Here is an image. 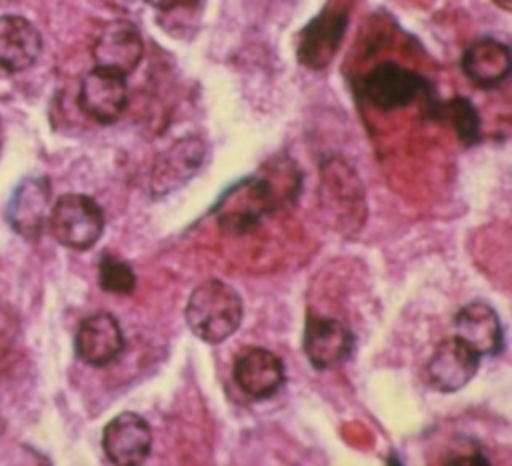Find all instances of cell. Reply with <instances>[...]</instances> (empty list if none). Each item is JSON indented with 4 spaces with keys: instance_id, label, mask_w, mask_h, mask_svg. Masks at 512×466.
<instances>
[{
    "instance_id": "d6986e66",
    "label": "cell",
    "mask_w": 512,
    "mask_h": 466,
    "mask_svg": "<svg viewBox=\"0 0 512 466\" xmlns=\"http://www.w3.org/2000/svg\"><path fill=\"white\" fill-rule=\"evenodd\" d=\"M430 112H432V116L448 120L462 144L472 146L480 140V128H482L480 114L468 98L454 96L448 102L434 104Z\"/></svg>"
},
{
    "instance_id": "e0dca14e",
    "label": "cell",
    "mask_w": 512,
    "mask_h": 466,
    "mask_svg": "<svg viewBox=\"0 0 512 466\" xmlns=\"http://www.w3.org/2000/svg\"><path fill=\"white\" fill-rule=\"evenodd\" d=\"M42 52L38 28L18 14L0 16V68L6 72L28 70Z\"/></svg>"
},
{
    "instance_id": "5b68a950",
    "label": "cell",
    "mask_w": 512,
    "mask_h": 466,
    "mask_svg": "<svg viewBox=\"0 0 512 466\" xmlns=\"http://www.w3.org/2000/svg\"><path fill=\"white\" fill-rule=\"evenodd\" d=\"M302 350L316 370H334L352 356L354 334L342 320L310 312L304 324Z\"/></svg>"
},
{
    "instance_id": "44dd1931",
    "label": "cell",
    "mask_w": 512,
    "mask_h": 466,
    "mask_svg": "<svg viewBox=\"0 0 512 466\" xmlns=\"http://www.w3.org/2000/svg\"><path fill=\"white\" fill-rule=\"evenodd\" d=\"M150 6H154L156 10L168 12V10H176V8H184L194 4V0H148Z\"/></svg>"
},
{
    "instance_id": "ac0fdd59",
    "label": "cell",
    "mask_w": 512,
    "mask_h": 466,
    "mask_svg": "<svg viewBox=\"0 0 512 466\" xmlns=\"http://www.w3.org/2000/svg\"><path fill=\"white\" fill-rule=\"evenodd\" d=\"M322 190L324 202L334 212L336 208H346L348 218L360 216L364 220V192L354 170L342 158H330L322 164Z\"/></svg>"
},
{
    "instance_id": "ffe728a7",
    "label": "cell",
    "mask_w": 512,
    "mask_h": 466,
    "mask_svg": "<svg viewBox=\"0 0 512 466\" xmlns=\"http://www.w3.org/2000/svg\"><path fill=\"white\" fill-rule=\"evenodd\" d=\"M98 284L104 292L128 296L136 288V274L122 258L114 254H104L98 262Z\"/></svg>"
},
{
    "instance_id": "ba28073f",
    "label": "cell",
    "mask_w": 512,
    "mask_h": 466,
    "mask_svg": "<svg viewBox=\"0 0 512 466\" xmlns=\"http://www.w3.org/2000/svg\"><path fill=\"white\" fill-rule=\"evenodd\" d=\"M348 14L338 8H326L318 16H314L298 36V60L302 66L310 70L326 68L346 34Z\"/></svg>"
},
{
    "instance_id": "9a60e30c",
    "label": "cell",
    "mask_w": 512,
    "mask_h": 466,
    "mask_svg": "<svg viewBox=\"0 0 512 466\" xmlns=\"http://www.w3.org/2000/svg\"><path fill=\"white\" fill-rule=\"evenodd\" d=\"M454 336L470 346L480 358L496 356L504 348V328L500 316L486 302H470L454 316Z\"/></svg>"
},
{
    "instance_id": "277c9868",
    "label": "cell",
    "mask_w": 512,
    "mask_h": 466,
    "mask_svg": "<svg viewBox=\"0 0 512 466\" xmlns=\"http://www.w3.org/2000/svg\"><path fill=\"white\" fill-rule=\"evenodd\" d=\"M360 92L374 108L390 112L412 104L418 96L430 98V84L396 62H380L362 78Z\"/></svg>"
},
{
    "instance_id": "7402d4cb",
    "label": "cell",
    "mask_w": 512,
    "mask_h": 466,
    "mask_svg": "<svg viewBox=\"0 0 512 466\" xmlns=\"http://www.w3.org/2000/svg\"><path fill=\"white\" fill-rule=\"evenodd\" d=\"M494 4H498L502 10H510L512 8V0H494Z\"/></svg>"
},
{
    "instance_id": "7a4b0ae2",
    "label": "cell",
    "mask_w": 512,
    "mask_h": 466,
    "mask_svg": "<svg viewBox=\"0 0 512 466\" xmlns=\"http://www.w3.org/2000/svg\"><path fill=\"white\" fill-rule=\"evenodd\" d=\"M184 316L196 338L206 344H220L240 328L244 304L236 288L210 278L190 292Z\"/></svg>"
},
{
    "instance_id": "4fadbf2b",
    "label": "cell",
    "mask_w": 512,
    "mask_h": 466,
    "mask_svg": "<svg viewBox=\"0 0 512 466\" xmlns=\"http://www.w3.org/2000/svg\"><path fill=\"white\" fill-rule=\"evenodd\" d=\"M78 358L88 366H108L124 350V334L120 322L110 312L86 316L74 338Z\"/></svg>"
},
{
    "instance_id": "2e32d148",
    "label": "cell",
    "mask_w": 512,
    "mask_h": 466,
    "mask_svg": "<svg viewBox=\"0 0 512 466\" xmlns=\"http://www.w3.org/2000/svg\"><path fill=\"white\" fill-rule=\"evenodd\" d=\"M460 68L476 88H498L512 68L510 48L496 38H478L464 50Z\"/></svg>"
},
{
    "instance_id": "8992f818",
    "label": "cell",
    "mask_w": 512,
    "mask_h": 466,
    "mask_svg": "<svg viewBox=\"0 0 512 466\" xmlns=\"http://www.w3.org/2000/svg\"><path fill=\"white\" fill-rule=\"evenodd\" d=\"M206 144L198 136L178 138L172 146L160 152L150 172V192L160 198L184 186L202 166Z\"/></svg>"
},
{
    "instance_id": "52a82bcc",
    "label": "cell",
    "mask_w": 512,
    "mask_h": 466,
    "mask_svg": "<svg viewBox=\"0 0 512 466\" xmlns=\"http://www.w3.org/2000/svg\"><path fill=\"white\" fill-rule=\"evenodd\" d=\"M480 356L454 334L440 340L426 362V382L438 392H456L464 388L478 372Z\"/></svg>"
},
{
    "instance_id": "8fae6325",
    "label": "cell",
    "mask_w": 512,
    "mask_h": 466,
    "mask_svg": "<svg viewBox=\"0 0 512 466\" xmlns=\"http://www.w3.org/2000/svg\"><path fill=\"white\" fill-rule=\"evenodd\" d=\"M126 102V76L98 66L84 74L78 90V106L88 118L100 124H112L122 116Z\"/></svg>"
},
{
    "instance_id": "7c38bea8",
    "label": "cell",
    "mask_w": 512,
    "mask_h": 466,
    "mask_svg": "<svg viewBox=\"0 0 512 466\" xmlns=\"http://www.w3.org/2000/svg\"><path fill=\"white\" fill-rule=\"evenodd\" d=\"M232 378L248 398L266 400L282 388L286 370L280 356L272 350L246 348L232 364Z\"/></svg>"
},
{
    "instance_id": "6da1fadb",
    "label": "cell",
    "mask_w": 512,
    "mask_h": 466,
    "mask_svg": "<svg viewBox=\"0 0 512 466\" xmlns=\"http://www.w3.org/2000/svg\"><path fill=\"white\" fill-rule=\"evenodd\" d=\"M302 174L290 158H272L252 176L230 186L214 206L216 220L226 232H248L270 212L294 202Z\"/></svg>"
},
{
    "instance_id": "5bb4252c",
    "label": "cell",
    "mask_w": 512,
    "mask_h": 466,
    "mask_svg": "<svg viewBox=\"0 0 512 466\" xmlns=\"http://www.w3.org/2000/svg\"><path fill=\"white\" fill-rule=\"evenodd\" d=\"M50 204V182L46 176L24 178L6 204V220L22 238L40 236Z\"/></svg>"
},
{
    "instance_id": "30bf717a",
    "label": "cell",
    "mask_w": 512,
    "mask_h": 466,
    "mask_svg": "<svg viewBox=\"0 0 512 466\" xmlns=\"http://www.w3.org/2000/svg\"><path fill=\"white\" fill-rule=\"evenodd\" d=\"M102 450L112 464L138 466L152 450V428L136 412H120L102 432Z\"/></svg>"
},
{
    "instance_id": "3957f363",
    "label": "cell",
    "mask_w": 512,
    "mask_h": 466,
    "mask_svg": "<svg viewBox=\"0 0 512 466\" xmlns=\"http://www.w3.org/2000/svg\"><path fill=\"white\" fill-rule=\"evenodd\" d=\"M48 226L58 244L70 250H88L104 232V212L92 196L68 192L54 202Z\"/></svg>"
},
{
    "instance_id": "9c48e42d",
    "label": "cell",
    "mask_w": 512,
    "mask_h": 466,
    "mask_svg": "<svg viewBox=\"0 0 512 466\" xmlns=\"http://www.w3.org/2000/svg\"><path fill=\"white\" fill-rule=\"evenodd\" d=\"M144 56V42L140 30L128 20L108 22L92 44L94 66L128 76L136 70Z\"/></svg>"
}]
</instances>
